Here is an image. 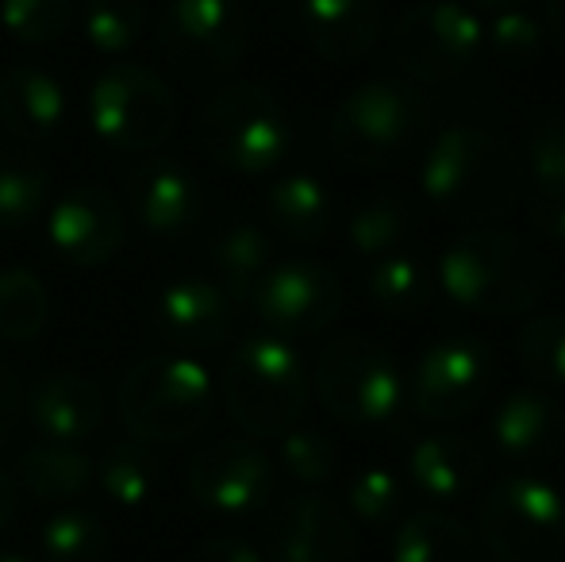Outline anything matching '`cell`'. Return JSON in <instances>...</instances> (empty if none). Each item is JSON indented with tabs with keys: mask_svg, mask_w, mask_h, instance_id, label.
Wrapping results in <instances>:
<instances>
[{
	"mask_svg": "<svg viewBox=\"0 0 565 562\" xmlns=\"http://www.w3.org/2000/svg\"><path fill=\"white\" fill-rule=\"evenodd\" d=\"M424 193L443 216L466 227L504 220L523 193V158L484 128H447L431 139L419 166Z\"/></svg>",
	"mask_w": 565,
	"mask_h": 562,
	"instance_id": "1",
	"label": "cell"
},
{
	"mask_svg": "<svg viewBox=\"0 0 565 562\" xmlns=\"http://www.w3.org/2000/svg\"><path fill=\"white\" fill-rule=\"evenodd\" d=\"M443 293L473 316H523L543 300L546 263L527 240L500 227H469L443 251Z\"/></svg>",
	"mask_w": 565,
	"mask_h": 562,
	"instance_id": "2",
	"label": "cell"
},
{
	"mask_svg": "<svg viewBox=\"0 0 565 562\" xmlns=\"http://www.w3.org/2000/svg\"><path fill=\"white\" fill-rule=\"evenodd\" d=\"M435 108L416 82L377 77L347 93L331 116V147L358 170H388L424 147Z\"/></svg>",
	"mask_w": 565,
	"mask_h": 562,
	"instance_id": "3",
	"label": "cell"
},
{
	"mask_svg": "<svg viewBox=\"0 0 565 562\" xmlns=\"http://www.w3.org/2000/svg\"><path fill=\"white\" fill-rule=\"evenodd\" d=\"M116 409L139 443H181L212 421L216 385L193 354H154L124 374Z\"/></svg>",
	"mask_w": 565,
	"mask_h": 562,
	"instance_id": "4",
	"label": "cell"
},
{
	"mask_svg": "<svg viewBox=\"0 0 565 562\" xmlns=\"http://www.w3.org/2000/svg\"><path fill=\"white\" fill-rule=\"evenodd\" d=\"M227 416L250 439H281L308 409V374L300 354L281 336H250L224 367Z\"/></svg>",
	"mask_w": 565,
	"mask_h": 562,
	"instance_id": "5",
	"label": "cell"
},
{
	"mask_svg": "<svg viewBox=\"0 0 565 562\" xmlns=\"http://www.w3.org/2000/svg\"><path fill=\"white\" fill-rule=\"evenodd\" d=\"M209 158L231 173H266L292 147V128L281 100L258 82L224 85L196 120Z\"/></svg>",
	"mask_w": 565,
	"mask_h": 562,
	"instance_id": "6",
	"label": "cell"
},
{
	"mask_svg": "<svg viewBox=\"0 0 565 562\" xmlns=\"http://www.w3.org/2000/svg\"><path fill=\"white\" fill-rule=\"evenodd\" d=\"M93 131L124 155H154L173 139L178 97L150 66L116 62L105 66L89 89Z\"/></svg>",
	"mask_w": 565,
	"mask_h": 562,
	"instance_id": "7",
	"label": "cell"
},
{
	"mask_svg": "<svg viewBox=\"0 0 565 562\" xmlns=\"http://www.w3.org/2000/svg\"><path fill=\"white\" fill-rule=\"evenodd\" d=\"M316 393L335 421L370 427L393 421L404 382L396 359L373 336H339L316 359Z\"/></svg>",
	"mask_w": 565,
	"mask_h": 562,
	"instance_id": "8",
	"label": "cell"
},
{
	"mask_svg": "<svg viewBox=\"0 0 565 562\" xmlns=\"http://www.w3.org/2000/svg\"><path fill=\"white\" fill-rule=\"evenodd\" d=\"M481 540L492 562H558L565 551V501L543 478L515 474L481 505Z\"/></svg>",
	"mask_w": 565,
	"mask_h": 562,
	"instance_id": "9",
	"label": "cell"
},
{
	"mask_svg": "<svg viewBox=\"0 0 565 562\" xmlns=\"http://www.w3.org/2000/svg\"><path fill=\"white\" fill-rule=\"evenodd\" d=\"M484 46V28L473 8L454 0H424L396 20L388 59L408 82L443 85L461 77Z\"/></svg>",
	"mask_w": 565,
	"mask_h": 562,
	"instance_id": "10",
	"label": "cell"
},
{
	"mask_svg": "<svg viewBox=\"0 0 565 562\" xmlns=\"http://www.w3.org/2000/svg\"><path fill=\"white\" fill-rule=\"evenodd\" d=\"M166 62L196 82L238 70L246 54V15L238 0H170L158 23Z\"/></svg>",
	"mask_w": 565,
	"mask_h": 562,
	"instance_id": "11",
	"label": "cell"
},
{
	"mask_svg": "<svg viewBox=\"0 0 565 562\" xmlns=\"http://www.w3.org/2000/svg\"><path fill=\"white\" fill-rule=\"evenodd\" d=\"M246 305L266 324L269 336H320L342 312V282L331 266L316 258H289L262 274Z\"/></svg>",
	"mask_w": 565,
	"mask_h": 562,
	"instance_id": "12",
	"label": "cell"
},
{
	"mask_svg": "<svg viewBox=\"0 0 565 562\" xmlns=\"http://www.w3.org/2000/svg\"><path fill=\"white\" fill-rule=\"evenodd\" d=\"M492 382V354L469 336L431 343L408 378V401L424 421L450 424L477 413Z\"/></svg>",
	"mask_w": 565,
	"mask_h": 562,
	"instance_id": "13",
	"label": "cell"
},
{
	"mask_svg": "<svg viewBox=\"0 0 565 562\" xmlns=\"http://www.w3.org/2000/svg\"><path fill=\"white\" fill-rule=\"evenodd\" d=\"M189 494L216 517H250L274 497V466L246 439L209 443L189 466Z\"/></svg>",
	"mask_w": 565,
	"mask_h": 562,
	"instance_id": "14",
	"label": "cell"
},
{
	"mask_svg": "<svg viewBox=\"0 0 565 562\" xmlns=\"http://www.w3.org/2000/svg\"><path fill=\"white\" fill-rule=\"evenodd\" d=\"M266 551L274 562H354L358 532L335 501L300 494L274 505L266 520Z\"/></svg>",
	"mask_w": 565,
	"mask_h": 562,
	"instance_id": "15",
	"label": "cell"
},
{
	"mask_svg": "<svg viewBox=\"0 0 565 562\" xmlns=\"http://www.w3.org/2000/svg\"><path fill=\"white\" fill-rule=\"evenodd\" d=\"M46 235L62 263L93 271L119 255L127 235V212L105 185H74L54 204Z\"/></svg>",
	"mask_w": 565,
	"mask_h": 562,
	"instance_id": "16",
	"label": "cell"
},
{
	"mask_svg": "<svg viewBox=\"0 0 565 562\" xmlns=\"http://www.w3.org/2000/svg\"><path fill=\"white\" fill-rule=\"evenodd\" d=\"M131 220L154 240H181L204 216V189L178 158H142L127 178Z\"/></svg>",
	"mask_w": 565,
	"mask_h": 562,
	"instance_id": "17",
	"label": "cell"
},
{
	"mask_svg": "<svg viewBox=\"0 0 565 562\" xmlns=\"http://www.w3.org/2000/svg\"><path fill=\"white\" fill-rule=\"evenodd\" d=\"M235 300L212 278H178L154 300V328L178 354L212 351L231 336Z\"/></svg>",
	"mask_w": 565,
	"mask_h": 562,
	"instance_id": "18",
	"label": "cell"
},
{
	"mask_svg": "<svg viewBox=\"0 0 565 562\" xmlns=\"http://www.w3.org/2000/svg\"><path fill=\"white\" fill-rule=\"evenodd\" d=\"M492 443L508 463H554L565 450V405L543 390L508 393L492 416Z\"/></svg>",
	"mask_w": 565,
	"mask_h": 562,
	"instance_id": "19",
	"label": "cell"
},
{
	"mask_svg": "<svg viewBox=\"0 0 565 562\" xmlns=\"http://www.w3.org/2000/svg\"><path fill=\"white\" fill-rule=\"evenodd\" d=\"M28 416L46 443H85L105 424V393L77 370L43 374L28 393Z\"/></svg>",
	"mask_w": 565,
	"mask_h": 562,
	"instance_id": "20",
	"label": "cell"
},
{
	"mask_svg": "<svg viewBox=\"0 0 565 562\" xmlns=\"http://www.w3.org/2000/svg\"><path fill=\"white\" fill-rule=\"evenodd\" d=\"M70 93L51 70L20 62L0 77V124L20 142H46L62 131Z\"/></svg>",
	"mask_w": 565,
	"mask_h": 562,
	"instance_id": "21",
	"label": "cell"
},
{
	"mask_svg": "<svg viewBox=\"0 0 565 562\" xmlns=\"http://www.w3.org/2000/svg\"><path fill=\"white\" fill-rule=\"evenodd\" d=\"M412 486L439 505H454L473 497L484 478V455L469 435L461 432H435L419 439L408 455Z\"/></svg>",
	"mask_w": 565,
	"mask_h": 562,
	"instance_id": "22",
	"label": "cell"
},
{
	"mask_svg": "<svg viewBox=\"0 0 565 562\" xmlns=\"http://www.w3.org/2000/svg\"><path fill=\"white\" fill-rule=\"evenodd\" d=\"M381 0H305L300 28L320 59L354 62L381 39Z\"/></svg>",
	"mask_w": 565,
	"mask_h": 562,
	"instance_id": "23",
	"label": "cell"
},
{
	"mask_svg": "<svg viewBox=\"0 0 565 562\" xmlns=\"http://www.w3.org/2000/svg\"><path fill=\"white\" fill-rule=\"evenodd\" d=\"M269 258H274L269 235L250 220H231L209 243V263L212 274H216V285L235 305H246L250 289L269 271Z\"/></svg>",
	"mask_w": 565,
	"mask_h": 562,
	"instance_id": "24",
	"label": "cell"
},
{
	"mask_svg": "<svg viewBox=\"0 0 565 562\" xmlns=\"http://www.w3.org/2000/svg\"><path fill=\"white\" fill-rule=\"evenodd\" d=\"M266 216L289 243H320L331 232L335 204L323 189L320 178L312 173H289L274 181L266 193Z\"/></svg>",
	"mask_w": 565,
	"mask_h": 562,
	"instance_id": "25",
	"label": "cell"
},
{
	"mask_svg": "<svg viewBox=\"0 0 565 562\" xmlns=\"http://www.w3.org/2000/svg\"><path fill=\"white\" fill-rule=\"evenodd\" d=\"M20 481L35 501L43 505H70L93 486V458L82 455L70 443H39L23 450Z\"/></svg>",
	"mask_w": 565,
	"mask_h": 562,
	"instance_id": "26",
	"label": "cell"
},
{
	"mask_svg": "<svg viewBox=\"0 0 565 562\" xmlns=\"http://www.w3.org/2000/svg\"><path fill=\"white\" fill-rule=\"evenodd\" d=\"M393 562H481V551L461 520L427 509L396 528Z\"/></svg>",
	"mask_w": 565,
	"mask_h": 562,
	"instance_id": "27",
	"label": "cell"
},
{
	"mask_svg": "<svg viewBox=\"0 0 565 562\" xmlns=\"http://www.w3.org/2000/svg\"><path fill=\"white\" fill-rule=\"evenodd\" d=\"M51 173L31 150L0 142V232H20L43 212Z\"/></svg>",
	"mask_w": 565,
	"mask_h": 562,
	"instance_id": "28",
	"label": "cell"
},
{
	"mask_svg": "<svg viewBox=\"0 0 565 562\" xmlns=\"http://www.w3.org/2000/svg\"><path fill=\"white\" fill-rule=\"evenodd\" d=\"M93 481H100L108 501L139 509V505H147L150 497L158 494L162 470H158V458L147 450V443L116 439V443H108L100 463L93 466Z\"/></svg>",
	"mask_w": 565,
	"mask_h": 562,
	"instance_id": "29",
	"label": "cell"
},
{
	"mask_svg": "<svg viewBox=\"0 0 565 562\" xmlns=\"http://www.w3.org/2000/svg\"><path fill=\"white\" fill-rule=\"evenodd\" d=\"M412 227V212L401 197L381 193L362 201L347 220V243L358 258L365 263H377V258H388L404 247Z\"/></svg>",
	"mask_w": 565,
	"mask_h": 562,
	"instance_id": "30",
	"label": "cell"
},
{
	"mask_svg": "<svg viewBox=\"0 0 565 562\" xmlns=\"http://www.w3.org/2000/svg\"><path fill=\"white\" fill-rule=\"evenodd\" d=\"M365 293L370 300L388 316H412L424 305H431L435 297V278L419 258L412 255H388L377 258L370 266V278H365Z\"/></svg>",
	"mask_w": 565,
	"mask_h": 562,
	"instance_id": "31",
	"label": "cell"
},
{
	"mask_svg": "<svg viewBox=\"0 0 565 562\" xmlns=\"http://www.w3.org/2000/svg\"><path fill=\"white\" fill-rule=\"evenodd\" d=\"M51 293L43 278L23 266L0 271V339L4 343H31L46 328Z\"/></svg>",
	"mask_w": 565,
	"mask_h": 562,
	"instance_id": "32",
	"label": "cell"
},
{
	"mask_svg": "<svg viewBox=\"0 0 565 562\" xmlns=\"http://www.w3.org/2000/svg\"><path fill=\"white\" fill-rule=\"evenodd\" d=\"M39 551L46 562H100L108 551V532L93 512L62 509L39 528Z\"/></svg>",
	"mask_w": 565,
	"mask_h": 562,
	"instance_id": "33",
	"label": "cell"
},
{
	"mask_svg": "<svg viewBox=\"0 0 565 562\" xmlns=\"http://www.w3.org/2000/svg\"><path fill=\"white\" fill-rule=\"evenodd\" d=\"M82 28L93 51L124 54L147 28V0H85Z\"/></svg>",
	"mask_w": 565,
	"mask_h": 562,
	"instance_id": "34",
	"label": "cell"
},
{
	"mask_svg": "<svg viewBox=\"0 0 565 562\" xmlns=\"http://www.w3.org/2000/svg\"><path fill=\"white\" fill-rule=\"evenodd\" d=\"M520 367L543 385H565V316H535L515 339Z\"/></svg>",
	"mask_w": 565,
	"mask_h": 562,
	"instance_id": "35",
	"label": "cell"
},
{
	"mask_svg": "<svg viewBox=\"0 0 565 562\" xmlns=\"http://www.w3.org/2000/svg\"><path fill=\"white\" fill-rule=\"evenodd\" d=\"M0 28L23 46H46L66 35L70 0H0Z\"/></svg>",
	"mask_w": 565,
	"mask_h": 562,
	"instance_id": "36",
	"label": "cell"
},
{
	"mask_svg": "<svg viewBox=\"0 0 565 562\" xmlns=\"http://www.w3.org/2000/svg\"><path fill=\"white\" fill-rule=\"evenodd\" d=\"M350 512L358 520L373 528H388L396 517H401V505H404V489H401V478L385 466H365L350 478Z\"/></svg>",
	"mask_w": 565,
	"mask_h": 562,
	"instance_id": "37",
	"label": "cell"
},
{
	"mask_svg": "<svg viewBox=\"0 0 565 562\" xmlns=\"http://www.w3.org/2000/svg\"><path fill=\"white\" fill-rule=\"evenodd\" d=\"M339 450L316 427H292L281 435V470L300 486H323L335 474Z\"/></svg>",
	"mask_w": 565,
	"mask_h": 562,
	"instance_id": "38",
	"label": "cell"
},
{
	"mask_svg": "<svg viewBox=\"0 0 565 562\" xmlns=\"http://www.w3.org/2000/svg\"><path fill=\"white\" fill-rule=\"evenodd\" d=\"M527 170L539 189H565V113H543L531 124Z\"/></svg>",
	"mask_w": 565,
	"mask_h": 562,
	"instance_id": "39",
	"label": "cell"
},
{
	"mask_svg": "<svg viewBox=\"0 0 565 562\" xmlns=\"http://www.w3.org/2000/svg\"><path fill=\"white\" fill-rule=\"evenodd\" d=\"M543 39H546V28L543 20H535L531 12L523 8H508V12H497L492 28L484 31V43L508 62H527L543 51Z\"/></svg>",
	"mask_w": 565,
	"mask_h": 562,
	"instance_id": "40",
	"label": "cell"
},
{
	"mask_svg": "<svg viewBox=\"0 0 565 562\" xmlns=\"http://www.w3.org/2000/svg\"><path fill=\"white\" fill-rule=\"evenodd\" d=\"M531 224L554 247L565 251V189H535V197H531Z\"/></svg>",
	"mask_w": 565,
	"mask_h": 562,
	"instance_id": "41",
	"label": "cell"
},
{
	"mask_svg": "<svg viewBox=\"0 0 565 562\" xmlns=\"http://www.w3.org/2000/svg\"><path fill=\"white\" fill-rule=\"evenodd\" d=\"M189 562H262L258 548L246 543L243 536H212L193 551Z\"/></svg>",
	"mask_w": 565,
	"mask_h": 562,
	"instance_id": "42",
	"label": "cell"
},
{
	"mask_svg": "<svg viewBox=\"0 0 565 562\" xmlns=\"http://www.w3.org/2000/svg\"><path fill=\"white\" fill-rule=\"evenodd\" d=\"M23 416V385L8 362H0V443L15 435V424Z\"/></svg>",
	"mask_w": 565,
	"mask_h": 562,
	"instance_id": "43",
	"label": "cell"
},
{
	"mask_svg": "<svg viewBox=\"0 0 565 562\" xmlns=\"http://www.w3.org/2000/svg\"><path fill=\"white\" fill-rule=\"evenodd\" d=\"M12 517H15V481L0 470V532L12 524Z\"/></svg>",
	"mask_w": 565,
	"mask_h": 562,
	"instance_id": "44",
	"label": "cell"
},
{
	"mask_svg": "<svg viewBox=\"0 0 565 562\" xmlns=\"http://www.w3.org/2000/svg\"><path fill=\"white\" fill-rule=\"evenodd\" d=\"M546 35L565 46V0H546Z\"/></svg>",
	"mask_w": 565,
	"mask_h": 562,
	"instance_id": "45",
	"label": "cell"
},
{
	"mask_svg": "<svg viewBox=\"0 0 565 562\" xmlns=\"http://www.w3.org/2000/svg\"><path fill=\"white\" fill-rule=\"evenodd\" d=\"M473 4H481L484 12H508V8H520L523 0H473Z\"/></svg>",
	"mask_w": 565,
	"mask_h": 562,
	"instance_id": "46",
	"label": "cell"
},
{
	"mask_svg": "<svg viewBox=\"0 0 565 562\" xmlns=\"http://www.w3.org/2000/svg\"><path fill=\"white\" fill-rule=\"evenodd\" d=\"M0 562H28V559H20V555H0Z\"/></svg>",
	"mask_w": 565,
	"mask_h": 562,
	"instance_id": "47",
	"label": "cell"
}]
</instances>
